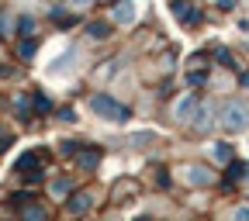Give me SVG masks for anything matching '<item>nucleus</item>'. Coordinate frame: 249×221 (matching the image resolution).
<instances>
[{
  "label": "nucleus",
  "mask_w": 249,
  "mask_h": 221,
  "mask_svg": "<svg viewBox=\"0 0 249 221\" xmlns=\"http://www.w3.org/2000/svg\"><path fill=\"white\" fill-rule=\"evenodd\" d=\"M218 121H222L225 132H242L246 124H249V101L229 97V101L222 104V114H218Z\"/></svg>",
  "instance_id": "f257e3e1"
},
{
  "label": "nucleus",
  "mask_w": 249,
  "mask_h": 221,
  "mask_svg": "<svg viewBox=\"0 0 249 221\" xmlns=\"http://www.w3.org/2000/svg\"><path fill=\"white\" fill-rule=\"evenodd\" d=\"M90 111L101 114V118H107V121H118V124H124V121L132 118V111L124 107V104H118V101H111L107 93H93V97H90Z\"/></svg>",
  "instance_id": "f03ea898"
},
{
  "label": "nucleus",
  "mask_w": 249,
  "mask_h": 221,
  "mask_svg": "<svg viewBox=\"0 0 249 221\" xmlns=\"http://www.w3.org/2000/svg\"><path fill=\"white\" fill-rule=\"evenodd\" d=\"M45 163H49V149H28V152H21V155H18L14 170H18L21 176H28V173L45 170Z\"/></svg>",
  "instance_id": "7ed1b4c3"
},
{
  "label": "nucleus",
  "mask_w": 249,
  "mask_h": 221,
  "mask_svg": "<svg viewBox=\"0 0 249 221\" xmlns=\"http://www.w3.org/2000/svg\"><path fill=\"white\" fill-rule=\"evenodd\" d=\"M90 207H93V194L90 190H73L66 197V218H83Z\"/></svg>",
  "instance_id": "20e7f679"
},
{
  "label": "nucleus",
  "mask_w": 249,
  "mask_h": 221,
  "mask_svg": "<svg viewBox=\"0 0 249 221\" xmlns=\"http://www.w3.org/2000/svg\"><path fill=\"white\" fill-rule=\"evenodd\" d=\"M49 218H52V211H49L45 204H38V201L18 207V221H49Z\"/></svg>",
  "instance_id": "39448f33"
},
{
  "label": "nucleus",
  "mask_w": 249,
  "mask_h": 221,
  "mask_svg": "<svg viewBox=\"0 0 249 221\" xmlns=\"http://www.w3.org/2000/svg\"><path fill=\"white\" fill-rule=\"evenodd\" d=\"M170 11H173L183 24H197V21H201V11H197V7H187V4H170Z\"/></svg>",
  "instance_id": "423d86ee"
},
{
  "label": "nucleus",
  "mask_w": 249,
  "mask_h": 221,
  "mask_svg": "<svg viewBox=\"0 0 249 221\" xmlns=\"http://www.w3.org/2000/svg\"><path fill=\"white\" fill-rule=\"evenodd\" d=\"M97 163H101V149H83L76 155V166L80 170H97Z\"/></svg>",
  "instance_id": "0eeeda50"
},
{
  "label": "nucleus",
  "mask_w": 249,
  "mask_h": 221,
  "mask_svg": "<svg viewBox=\"0 0 249 221\" xmlns=\"http://www.w3.org/2000/svg\"><path fill=\"white\" fill-rule=\"evenodd\" d=\"M18 35L21 38H35V17H31V14H21L18 17Z\"/></svg>",
  "instance_id": "6e6552de"
},
{
  "label": "nucleus",
  "mask_w": 249,
  "mask_h": 221,
  "mask_svg": "<svg viewBox=\"0 0 249 221\" xmlns=\"http://www.w3.org/2000/svg\"><path fill=\"white\" fill-rule=\"evenodd\" d=\"M87 31H90V38H107V35H111V24H107V21H90Z\"/></svg>",
  "instance_id": "1a4fd4ad"
},
{
  "label": "nucleus",
  "mask_w": 249,
  "mask_h": 221,
  "mask_svg": "<svg viewBox=\"0 0 249 221\" xmlns=\"http://www.w3.org/2000/svg\"><path fill=\"white\" fill-rule=\"evenodd\" d=\"M132 17H135V7H132V4H118V7H114V21H118V24H128Z\"/></svg>",
  "instance_id": "9d476101"
},
{
  "label": "nucleus",
  "mask_w": 249,
  "mask_h": 221,
  "mask_svg": "<svg viewBox=\"0 0 249 221\" xmlns=\"http://www.w3.org/2000/svg\"><path fill=\"white\" fill-rule=\"evenodd\" d=\"M38 52V38H24V42H18V55L21 59H31Z\"/></svg>",
  "instance_id": "9b49d317"
},
{
  "label": "nucleus",
  "mask_w": 249,
  "mask_h": 221,
  "mask_svg": "<svg viewBox=\"0 0 249 221\" xmlns=\"http://www.w3.org/2000/svg\"><path fill=\"white\" fill-rule=\"evenodd\" d=\"M194 107H197V97H183V101L177 104V118H191Z\"/></svg>",
  "instance_id": "f8f14e48"
},
{
  "label": "nucleus",
  "mask_w": 249,
  "mask_h": 221,
  "mask_svg": "<svg viewBox=\"0 0 249 221\" xmlns=\"http://www.w3.org/2000/svg\"><path fill=\"white\" fill-rule=\"evenodd\" d=\"M66 194H73V180H55L52 183V197H66Z\"/></svg>",
  "instance_id": "ddd939ff"
},
{
  "label": "nucleus",
  "mask_w": 249,
  "mask_h": 221,
  "mask_svg": "<svg viewBox=\"0 0 249 221\" xmlns=\"http://www.w3.org/2000/svg\"><path fill=\"white\" fill-rule=\"evenodd\" d=\"M49 111H52V101L45 97L42 90H35V114H49Z\"/></svg>",
  "instance_id": "4468645a"
},
{
  "label": "nucleus",
  "mask_w": 249,
  "mask_h": 221,
  "mask_svg": "<svg viewBox=\"0 0 249 221\" xmlns=\"http://www.w3.org/2000/svg\"><path fill=\"white\" fill-rule=\"evenodd\" d=\"M194 124H197V132H208L211 128V111L201 107V118H194Z\"/></svg>",
  "instance_id": "2eb2a0df"
},
{
  "label": "nucleus",
  "mask_w": 249,
  "mask_h": 221,
  "mask_svg": "<svg viewBox=\"0 0 249 221\" xmlns=\"http://www.w3.org/2000/svg\"><path fill=\"white\" fill-rule=\"evenodd\" d=\"M80 152H83V142H73V138L62 142V155H80Z\"/></svg>",
  "instance_id": "dca6fc26"
},
{
  "label": "nucleus",
  "mask_w": 249,
  "mask_h": 221,
  "mask_svg": "<svg viewBox=\"0 0 249 221\" xmlns=\"http://www.w3.org/2000/svg\"><path fill=\"white\" fill-rule=\"evenodd\" d=\"M14 111H18L21 118H31V104H28V97H14Z\"/></svg>",
  "instance_id": "f3484780"
},
{
  "label": "nucleus",
  "mask_w": 249,
  "mask_h": 221,
  "mask_svg": "<svg viewBox=\"0 0 249 221\" xmlns=\"http://www.w3.org/2000/svg\"><path fill=\"white\" fill-rule=\"evenodd\" d=\"M45 173H49V170H38V173H28V176H24V183H28V187H35V183H42V180H45Z\"/></svg>",
  "instance_id": "a211bd4d"
},
{
  "label": "nucleus",
  "mask_w": 249,
  "mask_h": 221,
  "mask_svg": "<svg viewBox=\"0 0 249 221\" xmlns=\"http://www.w3.org/2000/svg\"><path fill=\"white\" fill-rule=\"evenodd\" d=\"M204 80H208V73H204V69H201V73H191V76H187V83H191V86H201Z\"/></svg>",
  "instance_id": "6ab92c4d"
},
{
  "label": "nucleus",
  "mask_w": 249,
  "mask_h": 221,
  "mask_svg": "<svg viewBox=\"0 0 249 221\" xmlns=\"http://www.w3.org/2000/svg\"><path fill=\"white\" fill-rule=\"evenodd\" d=\"M214 155H218V159H232V145H218Z\"/></svg>",
  "instance_id": "aec40b11"
},
{
  "label": "nucleus",
  "mask_w": 249,
  "mask_h": 221,
  "mask_svg": "<svg viewBox=\"0 0 249 221\" xmlns=\"http://www.w3.org/2000/svg\"><path fill=\"white\" fill-rule=\"evenodd\" d=\"M242 170H246L242 163H229V180H235V176H242Z\"/></svg>",
  "instance_id": "412c9836"
},
{
  "label": "nucleus",
  "mask_w": 249,
  "mask_h": 221,
  "mask_svg": "<svg viewBox=\"0 0 249 221\" xmlns=\"http://www.w3.org/2000/svg\"><path fill=\"white\" fill-rule=\"evenodd\" d=\"M59 118H62V121H73L76 114H73V107H62V111H59Z\"/></svg>",
  "instance_id": "4be33fe9"
},
{
  "label": "nucleus",
  "mask_w": 249,
  "mask_h": 221,
  "mask_svg": "<svg viewBox=\"0 0 249 221\" xmlns=\"http://www.w3.org/2000/svg\"><path fill=\"white\" fill-rule=\"evenodd\" d=\"M235 221H249V207H239L235 211Z\"/></svg>",
  "instance_id": "5701e85b"
},
{
  "label": "nucleus",
  "mask_w": 249,
  "mask_h": 221,
  "mask_svg": "<svg viewBox=\"0 0 249 221\" xmlns=\"http://www.w3.org/2000/svg\"><path fill=\"white\" fill-rule=\"evenodd\" d=\"M242 86H246V90H249V73H242Z\"/></svg>",
  "instance_id": "b1692460"
},
{
  "label": "nucleus",
  "mask_w": 249,
  "mask_h": 221,
  "mask_svg": "<svg viewBox=\"0 0 249 221\" xmlns=\"http://www.w3.org/2000/svg\"><path fill=\"white\" fill-rule=\"evenodd\" d=\"M0 76H11V69H7V66H0Z\"/></svg>",
  "instance_id": "393cba45"
},
{
  "label": "nucleus",
  "mask_w": 249,
  "mask_h": 221,
  "mask_svg": "<svg viewBox=\"0 0 249 221\" xmlns=\"http://www.w3.org/2000/svg\"><path fill=\"white\" fill-rule=\"evenodd\" d=\"M139 221H152V218H139Z\"/></svg>",
  "instance_id": "a878e982"
}]
</instances>
